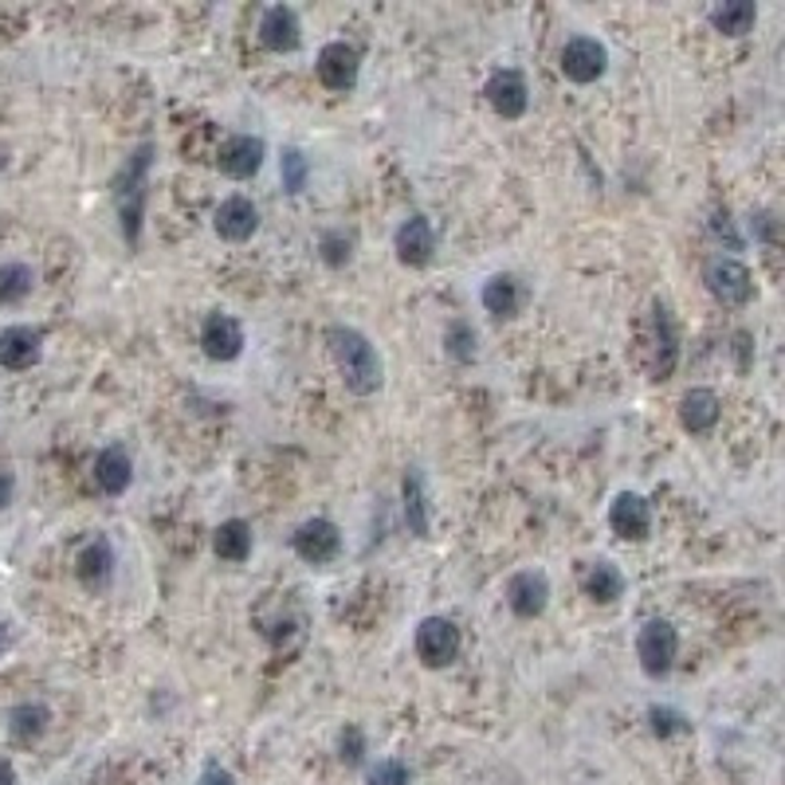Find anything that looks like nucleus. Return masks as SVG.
Returning a JSON list of instances; mask_svg holds the SVG:
<instances>
[{
  "instance_id": "f257e3e1",
  "label": "nucleus",
  "mask_w": 785,
  "mask_h": 785,
  "mask_svg": "<svg viewBox=\"0 0 785 785\" xmlns=\"http://www.w3.org/2000/svg\"><path fill=\"white\" fill-rule=\"evenodd\" d=\"M330 358H334L338 373H342L345 389L354 397H373L385 385V365H381L378 345L354 327H330L327 330Z\"/></svg>"
},
{
  "instance_id": "f03ea898",
  "label": "nucleus",
  "mask_w": 785,
  "mask_h": 785,
  "mask_svg": "<svg viewBox=\"0 0 785 785\" xmlns=\"http://www.w3.org/2000/svg\"><path fill=\"white\" fill-rule=\"evenodd\" d=\"M149 165H154V146L142 142L134 154L126 157L118 173V220H122V236L130 240V248H138L142 240V220H146V200H149Z\"/></svg>"
},
{
  "instance_id": "7ed1b4c3",
  "label": "nucleus",
  "mask_w": 785,
  "mask_h": 785,
  "mask_svg": "<svg viewBox=\"0 0 785 785\" xmlns=\"http://www.w3.org/2000/svg\"><path fill=\"white\" fill-rule=\"evenodd\" d=\"M703 283H707V291L715 295L723 307H746V302L754 299V276L743 259H731V256L711 259L707 271H703Z\"/></svg>"
},
{
  "instance_id": "20e7f679",
  "label": "nucleus",
  "mask_w": 785,
  "mask_h": 785,
  "mask_svg": "<svg viewBox=\"0 0 785 785\" xmlns=\"http://www.w3.org/2000/svg\"><path fill=\"white\" fill-rule=\"evenodd\" d=\"M675 652H680V632H675L672 621H648L637 637V660L644 668V675L660 680V675L672 672Z\"/></svg>"
},
{
  "instance_id": "39448f33",
  "label": "nucleus",
  "mask_w": 785,
  "mask_h": 785,
  "mask_svg": "<svg viewBox=\"0 0 785 785\" xmlns=\"http://www.w3.org/2000/svg\"><path fill=\"white\" fill-rule=\"evenodd\" d=\"M459 629L448 617H424L416 629V657L424 668H448L459 657Z\"/></svg>"
},
{
  "instance_id": "423d86ee",
  "label": "nucleus",
  "mask_w": 785,
  "mask_h": 785,
  "mask_svg": "<svg viewBox=\"0 0 785 785\" xmlns=\"http://www.w3.org/2000/svg\"><path fill=\"white\" fill-rule=\"evenodd\" d=\"M314 71H319V83L327 86V91H338V95H342V91H354L358 86V75H362V55H358L354 43L334 40L319 52Z\"/></svg>"
},
{
  "instance_id": "0eeeda50",
  "label": "nucleus",
  "mask_w": 785,
  "mask_h": 785,
  "mask_svg": "<svg viewBox=\"0 0 785 785\" xmlns=\"http://www.w3.org/2000/svg\"><path fill=\"white\" fill-rule=\"evenodd\" d=\"M291 546L307 566H330V561L342 554V530H338L330 518H307V523L295 530Z\"/></svg>"
},
{
  "instance_id": "6e6552de",
  "label": "nucleus",
  "mask_w": 785,
  "mask_h": 785,
  "mask_svg": "<svg viewBox=\"0 0 785 785\" xmlns=\"http://www.w3.org/2000/svg\"><path fill=\"white\" fill-rule=\"evenodd\" d=\"M609 68V52H605V43L593 40V35H570L566 48H561V71L566 79L574 83H597Z\"/></svg>"
},
{
  "instance_id": "1a4fd4ad",
  "label": "nucleus",
  "mask_w": 785,
  "mask_h": 785,
  "mask_svg": "<svg viewBox=\"0 0 785 785\" xmlns=\"http://www.w3.org/2000/svg\"><path fill=\"white\" fill-rule=\"evenodd\" d=\"M487 103H492V111L499 114V118H523L530 106V86H527V75L515 68H503L495 71L492 79H487L484 86Z\"/></svg>"
},
{
  "instance_id": "9d476101",
  "label": "nucleus",
  "mask_w": 785,
  "mask_h": 785,
  "mask_svg": "<svg viewBox=\"0 0 785 785\" xmlns=\"http://www.w3.org/2000/svg\"><path fill=\"white\" fill-rule=\"evenodd\" d=\"M264 157H268L264 138H256V134H233V138L220 146L216 165H220V173L233 177V182H251V177L264 169Z\"/></svg>"
},
{
  "instance_id": "9b49d317",
  "label": "nucleus",
  "mask_w": 785,
  "mask_h": 785,
  "mask_svg": "<svg viewBox=\"0 0 785 785\" xmlns=\"http://www.w3.org/2000/svg\"><path fill=\"white\" fill-rule=\"evenodd\" d=\"M393 248H397V259L405 268H428L432 256H436V228H432L428 216H409L393 236Z\"/></svg>"
},
{
  "instance_id": "f8f14e48",
  "label": "nucleus",
  "mask_w": 785,
  "mask_h": 785,
  "mask_svg": "<svg viewBox=\"0 0 785 785\" xmlns=\"http://www.w3.org/2000/svg\"><path fill=\"white\" fill-rule=\"evenodd\" d=\"M507 605L510 613L523 617V621H535V617L546 613V605H550V578L543 570H523L510 578L507 586Z\"/></svg>"
},
{
  "instance_id": "ddd939ff",
  "label": "nucleus",
  "mask_w": 785,
  "mask_h": 785,
  "mask_svg": "<svg viewBox=\"0 0 785 785\" xmlns=\"http://www.w3.org/2000/svg\"><path fill=\"white\" fill-rule=\"evenodd\" d=\"M200 350L213 362H233L244 350V327L233 319V314H208L205 327H200Z\"/></svg>"
},
{
  "instance_id": "4468645a",
  "label": "nucleus",
  "mask_w": 785,
  "mask_h": 785,
  "mask_svg": "<svg viewBox=\"0 0 785 785\" xmlns=\"http://www.w3.org/2000/svg\"><path fill=\"white\" fill-rule=\"evenodd\" d=\"M213 225H216V236L220 240H228V244H244V240H251L256 236V228H259V208L251 205L248 197H225L220 200V208H216V216H213Z\"/></svg>"
},
{
  "instance_id": "2eb2a0df",
  "label": "nucleus",
  "mask_w": 785,
  "mask_h": 785,
  "mask_svg": "<svg viewBox=\"0 0 785 785\" xmlns=\"http://www.w3.org/2000/svg\"><path fill=\"white\" fill-rule=\"evenodd\" d=\"M302 40V28H299V12L291 9V4H271V9H264V17H259V43L268 48V52H295Z\"/></svg>"
},
{
  "instance_id": "dca6fc26",
  "label": "nucleus",
  "mask_w": 785,
  "mask_h": 785,
  "mask_svg": "<svg viewBox=\"0 0 785 785\" xmlns=\"http://www.w3.org/2000/svg\"><path fill=\"white\" fill-rule=\"evenodd\" d=\"M609 527H613L621 538H632V543L648 538V530H652V507H648L644 495H637V492L617 495L613 507H609Z\"/></svg>"
},
{
  "instance_id": "f3484780",
  "label": "nucleus",
  "mask_w": 785,
  "mask_h": 785,
  "mask_svg": "<svg viewBox=\"0 0 785 785\" xmlns=\"http://www.w3.org/2000/svg\"><path fill=\"white\" fill-rule=\"evenodd\" d=\"M114 566H118V558H114V546L106 543V538H95V543H86L83 550H79V581H83V589H91V593H103L106 586L114 581Z\"/></svg>"
},
{
  "instance_id": "a211bd4d",
  "label": "nucleus",
  "mask_w": 785,
  "mask_h": 785,
  "mask_svg": "<svg viewBox=\"0 0 785 785\" xmlns=\"http://www.w3.org/2000/svg\"><path fill=\"white\" fill-rule=\"evenodd\" d=\"M43 354V338L32 327L0 330V365L4 370H32Z\"/></svg>"
},
{
  "instance_id": "6ab92c4d",
  "label": "nucleus",
  "mask_w": 785,
  "mask_h": 785,
  "mask_svg": "<svg viewBox=\"0 0 785 785\" xmlns=\"http://www.w3.org/2000/svg\"><path fill=\"white\" fill-rule=\"evenodd\" d=\"M652 327H657V354H652V378L657 381H668L680 362V334H675V322H672V311H668L664 302L652 307Z\"/></svg>"
},
{
  "instance_id": "aec40b11",
  "label": "nucleus",
  "mask_w": 785,
  "mask_h": 785,
  "mask_svg": "<svg viewBox=\"0 0 785 785\" xmlns=\"http://www.w3.org/2000/svg\"><path fill=\"white\" fill-rule=\"evenodd\" d=\"M723 416V401H719L715 389H688L680 401V424L695 436L711 432Z\"/></svg>"
},
{
  "instance_id": "412c9836",
  "label": "nucleus",
  "mask_w": 785,
  "mask_h": 785,
  "mask_svg": "<svg viewBox=\"0 0 785 785\" xmlns=\"http://www.w3.org/2000/svg\"><path fill=\"white\" fill-rule=\"evenodd\" d=\"M527 302V287L518 276H492L484 283V311L495 319H515Z\"/></svg>"
},
{
  "instance_id": "4be33fe9",
  "label": "nucleus",
  "mask_w": 785,
  "mask_h": 785,
  "mask_svg": "<svg viewBox=\"0 0 785 785\" xmlns=\"http://www.w3.org/2000/svg\"><path fill=\"white\" fill-rule=\"evenodd\" d=\"M401 499H405V523L416 538L432 535V507H428V492H424V475L421 467H409L405 484H401Z\"/></svg>"
},
{
  "instance_id": "5701e85b",
  "label": "nucleus",
  "mask_w": 785,
  "mask_h": 785,
  "mask_svg": "<svg viewBox=\"0 0 785 785\" xmlns=\"http://www.w3.org/2000/svg\"><path fill=\"white\" fill-rule=\"evenodd\" d=\"M134 479V464H130V452L122 444H111V448L99 452L95 459V484L103 487L106 495H122Z\"/></svg>"
},
{
  "instance_id": "b1692460",
  "label": "nucleus",
  "mask_w": 785,
  "mask_h": 785,
  "mask_svg": "<svg viewBox=\"0 0 785 785\" xmlns=\"http://www.w3.org/2000/svg\"><path fill=\"white\" fill-rule=\"evenodd\" d=\"M581 589L597 605H613L624 597V574L617 570L613 561H589L586 574H581Z\"/></svg>"
},
{
  "instance_id": "393cba45",
  "label": "nucleus",
  "mask_w": 785,
  "mask_h": 785,
  "mask_svg": "<svg viewBox=\"0 0 785 785\" xmlns=\"http://www.w3.org/2000/svg\"><path fill=\"white\" fill-rule=\"evenodd\" d=\"M213 550L220 561H248L251 554V527L244 523V518H228V523H220L213 535Z\"/></svg>"
},
{
  "instance_id": "a878e982",
  "label": "nucleus",
  "mask_w": 785,
  "mask_h": 785,
  "mask_svg": "<svg viewBox=\"0 0 785 785\" xmlns=\"http://www.w3.org/2000/svg\"><path fill=\"white\" fill-rule=\"evenodd\" d=\"M754 20H758V4L754 0H726V4L711 9V28L723 35H734V40L751 32Z\"/></svg>"
},
{
  "instance_id": "bb28decb",
  "label": "nucleus",
  "mask_w": 785,
  "mask_h": 785,
  "mask_svg": "<svg viewBox=\"0 0 785 785\" xmlns=\"http://www.w3.org/2000/svg\"><path fill=\"white\" fill-rule=\"evenodd\" d=\"M48 723H52V711L43 703H20V707L9 711V731L17 743H35L48 731Z\"/></svg>"
},
{
  "instance_id": "cd10ccee",
  "label": "nucleus",
  "mask_w": 785,
  "mask_h": 785,
  "mask_svg": "<svg viewBox=\"0 0 785 785\" xmlns=\"http://www.w3.org/2000/svg\"><path fill=\"white\" fill-rule=\"evenodd\" d=\"M32 283L35 276L28 264H0V307H12V302L28 299Z\"/></svg>"
},
{
  "instance_id": "c85d7f7f",
  "label": "nucleus",
  "mask_w": 785,
  "mask_h": 785,
  "mask_svg": "<svg viewBox=\"0 0 785 785\" xmlns=\"http://www.w3.org/2000/svg\"><path fill=\"white\" fill-rule=\"evenodd\" d=\"M444 345H448V354L456 358V362H472V358H475V330H472V322H464V319L448 322V330H444Z\"/></svg>"
},
{
  "instance_id": "c756f323",
  "label": "nucleus",
  "mask_w": 785,
  "mask_h": 785,
  "mask_svg": "<svg viewBox=\"0 0 785 785\" xmlns=\"http://www.w3.org/2000/svg\"><path fill=\"white\" fill-rule=\"evenodd\" d=\"M279 165H283V189L287 193H302V189H307V173H311V162L302 157V149H283Z\"/></svg>"
},
{
  "instance_id": "7c9ffc66",
  "label": "nucleus",
  "mask_w": 785,
  "mask_h": 785,
  "mask_svg": "<svg viewBox=\"0 0 785 785\" xmlns=\"http://www.w3.org/2000/svg\"><path fill=\"white\" fill-rule=\"evenodd\" d=\"M648 723H652L657 738H672V734H683L691 726L688 715H680V711L672 707H648Z\"/></svg>"
},
{
  "instance_id": "2f4dec72",
  "label": "nucleus",
  "mask_w": 785,
  "mask_h": 785,
  "mask_svg": "<svg viewBox=\"0 0 785 785\" xmlns=\"http://www.w3.org/2000/svg\"><path fill=\"white\" fill-rule=\"evenodd\" d=\"M322 259H327L330 268H342V264H350V248H354V236H345L342 228L338 233H327L322 236Z\"/></svg>"
},
{
  "instance_id": "473e14b6",
  "label": "nucleus",
  "mask_w": 785,
  "mask_h": 785,
  "mask_svg": "<svg viewBox=\"0 0 785 785\" xmlns=\"http://www.w3.org/2000/svg\"><path fill=\"white\" fill-rule=\"evenodd\" d=\"M365 782L370 785H409V766L397 758H381L378 766H370Z\"/></svg>"
},
{
  "instance_id": "72a5a7b5",
  "label": "nucleus",
  "mask_w": 785,
  "mask_h": 785,
  "mask_svg": "<svg viewBox=\"0 0 785 785\" xmlns=\"http://www.w3.org/2000/svg\"><path fill=\"white\" fill-rule=\"evenodd\" d=\"M338 754H342L345 766H362L365 762V734L358 731V726H345V731L338 734Z\"/></svg>"
},
{
  "instance_id": "f704fd0d",
  "label": "nucleus",
  "mask_w": 785,
  "mask_h": 785,
  "mask_svg": "<svg viewBox=\"0 0 785 785\" xmlns=\"http://www.w3.org/2000/svg\"><path fill=\"white\" fill-rule=\"evenodd\" d=\"M197 785H236V777L228 774L225 766H216V762H208L205 774H200V782H197Z\"/></svg>"
},
{
  "instance_id": "c9c22d12",
  "label": "nucleus",
  "mask_w": 785,
  "mask_h": 785,
  "mask_svg": "<svg viewBox=\"0 0 785 785\" xmlns=\"http://www.w3.org/2000/svg\"><path fill=\"white\" fill-rule=\"evenodd\" d=\"M12 492H17V479L9 472H0V507H9L12 503Z\"/></svg>"
},
{
  "instance_id": "e433bc0d",
  "label": "nucleus",
  "mask_w": 785,
  "mask_h": 785,
  "mask_svg": "<svg viewBox=\"0 0 785 785\" xmlns=\"http://www.w3.org/2000/svg\"><path fill=\"white\" fill-rule=\"evenodd\" d=\"M0 785H17V769L9 762H0Z\"/></svg>"
},
{
  "instance_id": "4c0bfd02",
  "label": "nucleus",
  "mask_w": 785,
  "mask_h": 785,
  "mask_svg": "<svg viewBox=\"0 0 785 785\" xmlns=\"http://www.w3.org/2000/svg\"><path fill=\"white\" fill-rule=\"evenodd\" d=\"M0 648H4V632H0Z\"/></svg>"
}]
</instances>
